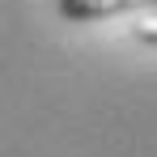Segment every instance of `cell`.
Wrapping results in <instances>:
<instances>
[{"mask_svg": "<svg viewBox=\"0 0 157 157\" xmlns=\"http://www.w3.org/2000/svg\"><path fill=\"white\" fill-rule=\"evenodd\" d=\"M157 0H59V17L64 21H106V17H119V13H136V9H149Z\"/></svg>", "mask_w": 157, "mask_h": 157, "instance_id": "obj_1", "label": "cell"}, {"mask_svg": "<svg viewBox=\"0 0 157 157\" xmlns=\"http://www.w3.org/2000/svg\"><path fill=\"white\" fill-rule=\"evenodd\" d=\"M132 34H136L140 43H157V4L136 9V26H132Z\"/></svg>", "mask_w": 157, "mask_h": 157, "instance_id": "obj_2", "label": "cell"}]
</instances>
